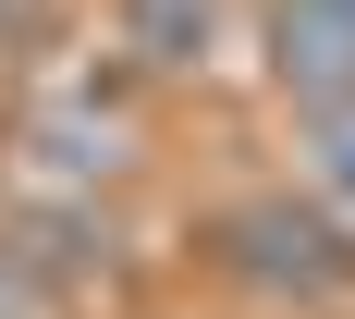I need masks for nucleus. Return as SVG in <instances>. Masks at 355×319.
Returning <instances> with one entry per match:
<instances>
[{"instance_id": "f257e3e1", "label": "nucleus", "mask_w": 355, "mask_h": 319, "mask_svg": "<svg viewBox=\"0 0 355 319\" xmlns=\"http://www.w3.org/2000/svg\"><path fill=\"white\" fill-rule=\"evenodd\" d=\"M209 258H220L245 295H270V307H331V295L355 283V234L306 197V184H282V197H233V209L209 221Z\"/></svg>"}, {"instance_id": "f03ea898", "label": "nucleus", "mask_w": 355, "mask_h": 319, "mask_svg": "<svg viewBox=\"0 0 355 319\" xmlns=\"http://www.w3.org/2000/svg\"><path fill=\"white\" fill-rule=\"evenodd\" d=\"M257 62H270V99L306 123V111L355 99V0H257Z\"/></svg>"}, {"instance_id": "7ed1b4c3", "label": "nucleus", "mask_w": 355, "mask_h": 319, "mask_svg": "<svg viewBox=\"0 0 355 319\" xmlns=\"http://www.w3.org/2000/svg\"><path fill=\"white\" fill-rule=\"evenodd\" d=\"M220 37V0H123V49L147 74H196Z\"/></svg>"}, {"instance_id": "20e7f679", "label": "nucleus", "mask_w": 355, "mask_h": 319, "mask_svg": "<svg viewBox=\"0 0 355 319\" xmlns=\"http://www.w3.org/2000/svg\"><path fill=\"white\" fill-rule=\"evenodd\" d=\"M294 184L355 234V99H343V111H306V160H294Z\"/></svg>"}, {"instance_id": "39448f33", "label": "nucleus", "mask_w": 355, "mask_h": 319, "mask_svg": "<svg viewBox=\"0 0 355 319\" xmlns=\"http://www.w3.org/2000/svg\"><path fill=\"white\" fill-rule=\"evenodd\" d=\"M0 319H49V283H37V258L0 246Z\"/></svg>"}, {"instance_id": "423d86ee", "label": "nucleus", "mask_w": 355, "mask_h": 319, "mask_svg": "<svg viewBox=\"0 0 355 319\" xmlns=\"http://www.w3.org/2000/svg\"><path fill=\"white\" fill-rule=\"evenodd\" d=\"M25 13H37V0H0V37H12V25H25Z\"/></svg>"}]
</instances>
